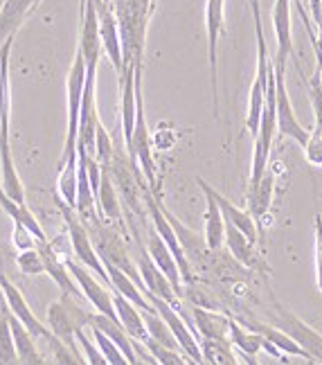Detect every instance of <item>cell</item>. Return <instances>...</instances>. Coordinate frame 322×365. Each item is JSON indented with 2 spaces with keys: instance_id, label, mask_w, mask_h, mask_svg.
<instances>
[{
  "instance_id": "1",
  "label": "cell",
  "mask_w": 322,
  "mask_h": 365,
  "mask_svg": "<svg viewBox=\"0 0 322 365\" xmlns=\"http://www.w3.org/2000/svg\"><path fill=\"white\" fill-rule=\"evenodd\" d=\"M90 316L93 314L88 309H83L75 296L61 293V298L48 307V327L57 339L77 345V334L90 327Z\"/></svg>"
},
{
  "instance_id": "2",
  "label": "cell",
  "mask_w": 322,
  "mask_h": 365,
  "mask_svg": "<svg viewBox=\"0 0 322 365\" xmlns=\"http://www.w3.org/2000/svg\"><path fill=\"white\" fill-rule=\"evenodd\" d=\"M83 83H86V61H83V54L77 48L73 66H70L68 73V129H66V145L59 163L77 156V131H79Z\"/></svg>"
},
{
  "instance_id": "3",
  "label": "cell",
  "mask_w": 322,
  "mask_h": 365,
  "mask_svg": "<svg viewBox=\"0 0 322 365\" xmlns=\"http://www.w3.org/2000/svg\"><path fill=\"white\" fill-rule=\"evenodd\" d=\"M61 205V212H63V221H66V228H68V242H70V248H73L75 252V257L79 264L86 266L88 271H93L97 277L102 279L104 284L110 287L108 282V273L104 269V262L100 259V255H97V250H95V244L90 240V232L86 228V223H83L77 215H75V210L73 207H68L63 203Z\"/></svg>"
},
{
  "instance_id": "4",
  "label": "cell",
  "mask_w": 322,
  "mask_h": 365,
  "mask_svg": "<svg viewBox=\"0 0 322 365\" xmlns=\"http://www.w3.org/2000/svg\"><path fill=\"white\" fill-rule=\"evenodd\" d=\"M255 36H257V75L253 79V86H250L248 113H246V129L253 133V138L259 131V120H261L266 88H269V73H271V61H269V50H266L261 21H255Z\"/></svg>"
},
{
  "instance_id": "5",
  "label": "cell",
  "mask_w": 322,
  "mask_h": 365,
  "mask_svg": "<svg viewBox=\"0 0 322 365\" xmlns=\"http://www.w3.org/2000/svg\"><path fill=\"white\" fill-rule=\"evenodd\" d=\"M275 70V110H277V131L279 135H286L291 140H296L300 147L306 145L309 140V129L298 122L296 113H293V106H291V97L286 91V68H279L273 63Z\"/></svg>"
},
{
  "instance_id": "6",
  "label": "cell",
  "mask_w": 322,
  "mask_h": 365,
  "mask_svg": "<svg viewBox=\"0 0 322 365\" xmlns=\"http://www.w3.org/2000/svg\"><path fill=\"white\" fill-rule=\"evenodd\" d=\"M66 266H68L70 275L75 277L77 287L81 289L83 298H86V300L95 307V312H97V314H102V316H108L110 320H118L115 304H113V293H110V291L100 282V279L95 277V273L88 271L83 264L73 262V259H68V257H66ZM118 322H120V320H118Z\"/></svg>"
},
{
  "instance_id": "7",
  "label": "cell",
  "mask_w": 322,
  "mask_h": 365,
  "mask_svg": "<svg viewBox=\"0 0 322 365\" xmlns=\"http://www.w3.org/2000/svg\"><path fill=\"white\" fill-rule=\"evenodd\" d=\"M145 203H147V210H149L151 221H153V230L160 235V240L167 244V248L172 250V255H174L178 269H180V277H183L185 282L189 284L192 282V266H189V259L185 255L183 246H180V242H178V235H176L174 226H172L170 219H167L165 212H162L160 199H158V196H153V192H149L147 187H145Z\"/></svg>"
},
{
  "instance_id": "8",
  "label": "cell",
  "mask_w": 322,
  "mask_h": 365,
  "mask_svg": "<svg viewBox=\"0 0 322 365\" xmlns=\"http://www.w3.org/2000/svg\"><path fill=\"white\" fill-rule=\"evenodd\" d=\"M223 5H226V0H207L205 3L209 83H212V104H214V118L217 120H219V38L223 32Z\"/></svg>"
},
{
  "instance_id": "9",
  "label": "cell",
  "mask_w": 322,
  "mask_h": 365,
  "mask_svg": "<svg viewBox=\"0 0 322 365\" xmlns=\"http://www.w3.org/2000/svg\"><path fill=\"white\" fill-rule=\"evenodd\" d=\"M275 316H277V327L286 331L291 339L311 356V361L322 363V334L316 331L311 325H306L302 318H298L279 302H275Z\"/></svg>"
},
{
  "instance_id": "10",
  "label": "cell",
  "mask_w": 322,
  "mask_h": 365,
  "mask_svg": "<svg viewBox=\"0 0 322 365\" xmlns=\"http://www.w3.org/2000/svg\"><path fill=\"white\" fill-rule=\"evenodd\" d=\"M97 7V21H100V38H102V50L113 63L118 77L124 70V52H122V36H120V25L115 19V11L108 7L106 0H95Z\"/></svg>"
},
{
  "instance_id": "11",
  "label": "cell",
  "mask_w": 322,
  "mask_h": 365,
  "mask_svg": "<svg viewBox=\"0 0 322 365\" xmlns=\"http://www.w3.org/2000/svg\"><path fill=\"white\" fill-rule=\"evenodd\" d=\"M0 287H3V291H5V300H7V307H9V314L16 318L21 325L34 336V339L46 341L48 336H52L50 327H46L43 322L34 316V312L30 309V304H27V300H25V296L21 293L19 287H14L5 275H0Z\"/></svg>"
},
{
  "instance_id": "12",
  "label": "cell",
  "mask_w": 322,
  "mask_h": 365,
  "mask_svg": "<svg viewBox=\"0 0 322 365\" xmlns=\"http://www.w3.org/2000/svg\"><path fill=\"white\" fill-rule=\"evenodd\" d=\"M137 273L140 277H142V284H145V296L149 293V296H156L165 302H170L176 312L180 314V296L176 293V289L172 287L170 279L165 277V273L158 269L156 264H153V259L147 255V252L142 250L137 257Z\"/></svg>"
},
{
  "instance_id": "13",
  "label": "cell",
  "mask_w": 322,
  "mask_h": 365,
  "mask_svg": "<svg viewBox=\"0 0 322 365\" xmlns=\"http://www.w3.org/2000/svg\"><path fill=\"white\" fill-rule=\"evenodd\" d=\"M196 182H199V187H201L203 192H207V194L217 201V205H219V210H221L223 219H226L228 223H232V226H234L237 230H242L253 244H257V237H259L257 230H259V228H257V221L253 219V215H250L248 210L237 207L232 201H228L226 196H223L219 190H214L212 185H209V182H205L203 178H196Z\"/></svg>"
},
{
  "instance_id": "14",
  "label": "cell",
  "mask_w": 322,
  "mask_h": 365,
  "mask_svg": "<svg viewBox=\"0 0 322 365\" xmlns=\"http://www.w3.org/2000/svg\"><path fill=\"white\" fill-rule=\"evenodd\" d=\"M14 36L0 48V147H11L9 122H11V86H9V54Z\"/></svg>"
},
{
  "instance_id": "15",
  "label": "cell",
  "mask_w": 322,
  "mask_h": 365,
  "mask_svg": "<svg viewBox=\"0 0 322 365\" xmlns=\"http://www.w3.org/2000/svg\"><path fill=\"white\" fill-rule=\"evenodd\" d=\"M291 3L293 0H275L273 7V27L277 38L275 66L286 68V61L293 57V34H291Z\"/></svg>"
},
{
  "instance_id": "16",
  "label": "cell",
  "mask_w": 322,
  "mask_h": 365,
  "mask_svg": "<svg viewBox=\"0 0 322 365\" xmlns=\"http://www.w3.org/2000/svg\"><path fill=\"white\" fill-rule=\"evenodd\" d=\"M147 255L153 259V264L165 273V277L170 279L172 287L176 289V293L180 296L183 293V277H180V269L172 255V250L167 248V244L160 240V235L156 230L149 232V240H147Z\"/></svg>"
},
{
  "instance_id": "17",
  "label": "cell",
  "mask_w": 322,
  "mask_h": 365,
  "mask_svg": "<svg viewBox=\"0 0 322 365\" xmlns=\"http://www.w3.org/2000/svg\"><path fill=\"white\" fill-rule=\"evenodd\" d=\"M113 304H115V314H118V320L120 325L124 327V331H127L133 341L137 343H147L149 341V331H147V325H145V318H142V312L129 302L124 296H120V293L113 291Z\"/></svg>"
},
{
  "instance_id": "18",
  "label": "cell",
  "mask_w": 322,
  "mask_h": 365,
  "mask_svg": "<svg viewBox=\"0 0 322 365\" xmlns=\"http://www.w3.org/2000/svg\"><path fill=\"white\" fill-rule=\"evenodd\" d=\"M38 5V0H5L0 9V48L7 38L16 36L19 27L25 23L27 14Z\"/></svg>"
},
{
  "instance_id": "19",
  "label": "cell",
  "mask_w": 322,
  "mask_h": 365,
  "mask_svg": "<svg viewBox=\"0 0 322 365\" xmlns=\"http://www.w3.org/2000/svg\"><path fill=\"white\" fill-rule=\"evenodd\" d=\"M104 269L108 273L110 289H113L115 293H120V296H124L129 302H133L140 309V312H156V309H153V304L147 300V296L142 293V289H140L127 273L120 271L118 266L108 264V262H104Z\"/></svg>"
},
{
  "instance_id": "20",
  "label": "cell",
  "mask_w": 322,
  "mask_h": 365,
  "mask_svg": "<svg viewBox=\"0 0 322 365\" xmlns=\"http://www.w3.org/2000/svg\"><path fill=\"white\" fill-rule=\"evenodd\" d=\"M9 327L14 336V345H16L19 365H50L46 356L41 354V349L36 347V339L11 314H9Z\"/></svg>"
},
{
  "instance_id": "21",
  "label": "cell",
  "mask_w": 322,
  "mask_h": 365,
  "mask_svg": "<svg viewBox=\"0 0 322 365\" xmlns=\"http://www.w3.org/2000/svg\"><path fill=\"white\" fill-rule=\"evenodd\" d=\"M192 316L196 322V329H199L201 339L205 341H217V343H230L228 341V325H230V318L214 314V312H207V309L201 307H194L192 309Z\"/></svg>"
},
{
  "instance_id": "22",
  "label": "cell",
  "mask_w": 322,
  "mask_h": 365,
  "mask_svg": "<svg viewBox=\"0 0 322 365\" xmlns=\"http://www.w3.org/2000/svg\"><path fill=\"white\" fill-rule=\"evenodd\" d=\"M273 192H275V176L271 172H266L255 185H248V212L253 215L255 221H261L269 215L273 203Z\"/></svg>"
},
{
  "instance_id": "23",
  "label": "cell",
  "mask_w": 322,
  "mask_h": 365,
  "mask_svg": "<svg viewBox=\"0 0 322 365\" xmlns=\"http://www.w3.org/2000/svg\"><path fill=\"white\" fill-rule=\"evenodd\" d=\"M205 194V248L209 252L221 250L223 242H226V219H223L221 210L217 205V201Z\"/></svg>"
},
{
  "instance_id": "24",
  "label": "cell",
  "mask_w": 322,
  "mask_h": 365,
  "mask_svg": "<svg viewBox=\"0 0 322 365\" xmlns=\"http://www.w3.org/2000/svg\"><path fill=\"white\" fill-rule=\"evenodd\" d=\"M90 327L104 331V334L108 336V339L120 347V352L129 359L131 365L137 361V354H135V349H133V339H131V336H129L127 331H124V327L120 325L118 320H110L108 316H102V314H97V312H95V314L90 316Z\"/></svg>"
},
{
  "instance_id": "25",
  "label": "cell",
  "mask_w": 322,
  "mask_h": 365,
  "mask_svg": "<svg viewBox=\"0 0 322 365\" xmlns=\"http://www.w3.org/2000/svg\"><path fill=\"white\" fill-rule=\"evenodd\" d=\"M246 327L248 329H253V331H257V334H261L266 341H269L273 347H277L279 352L282 354H286V356H300V359H306V361H311V356L304 352V349L291 339V336L286 334V331H282L279 327H275V325H266V322H246Z\"/></svg>"
},
{
  "instance_id": "26",
  "label": "cell",
  "mask_w": 322,
  "mask_h": 365,
  "mask_svg": "<svg viewBox=\"0 0 322 365\" xmlns=\"http://www.w3.org/2000/svg\"><path fill=\"white\" fill-rule=\"evenodd\" d=\"M97 210L100 217L106 221L122 223V205H120V194L115 190V182L110 178V172L102 167V180H100V192H97Z\"/></svg>"
},
{
  "instance_id": "27",
  "label": "cell",
  "mask_w": 322,
  "mask_h": 365,
  "mask_svg": "<svg viewBox=\"0 0 322 365\" xmlns=\"http://www.w3.org/2000/svg\"><path fill=\"white\" fill-rule=\"evenodd\" d=\"M0 207L5 210V212L9 215V219H11L14 223H21V226H25L27 230H30L41 244H46V242H48V237H46L43 228H41V223L36 221V217L30 212V207H27L25 203L14 201L3 187H0Z\"/></svg>"
},
{
  "instance_id": "28",
  "label": "cell",
  "mask_w": 322,
  "mask_h": 365,
  "mask_svg": "<svg viewBox=\"0 0 322 365\" xmlns=\"http://www.w3.org/2000/svg\"><path fill=\"white\" fill-rule=\"evenodd\" d=\"M228 244V250L230 255L239 262L242 266H248V269H255V266L259 264V257H257V250H255V244L248 240V237L237 230L232 223L226 221V242Z\"/></svg>"
},
{
  "instance_id": "29",
  "label": "cell",
  "mask_w": 322,
  "mask_h": 365,
  "mask_svg": "<svg viewBox=\"0 0 322 365\" xmlns=\"http://www.w3.org/2000/svg\"><path fill=\"white\" fill-rule=\"evenodd\" d=\"M0 187H3L14 201L25 203V190H23L16 165H14V158H11V147H0Z\"/></svg>"
},
{
  "instance_id": "30",
  "label": "cell",
  "mask_w": 322,
  "mask_h": 365,
  "mask_svg": "<svg viewBox=\"0 0 322 365\" xmlns=\"http://www.w3.org/2000/svg\"><path fill=\"white\" fill-rule=\"evenodd\" d=\"M228 341L232 347L239 349V354L248 356H257L264 349V336L253 329H246V325L242 327L237 320H230L228 325Z\"/></svg>"
},
{
  "instance_id": "31",
  "label": "cell",
  "mask_w": 322,
  "mask_h": 365,
  "mask_svg": "<svg viewBox=\"0 0 322 365\" xmlns=\"http://www.w3.org/2000/svg\"><path fill=\"white\" fill-rule=\"evenodd\" d=\"M57 196H59V203L75 210V203H77V156L59 163Z\"/></svg>"
},
{
  "instance_id": "32",
  "label": "cell",
  "mask_w": 322,
  "mask_h": 365,
  "mask_svg": "<svg viewBox=\"0 0 322 365\" xmlns=\"http://www.w3.org/2000/svg\"><path fill=\"white\" fill-rule=\"evenodd\" d=\"M48 347H50V354H52V363L54 365H88L86 356H83L79 343L77 345H70L57 336H48L46 339Z\"/></svg>"
},
{
  "instance_id": "33",
  "label": "cell",
  "mask_w": 322,
  "mask_h": 365,
  "mask_svg": "<svg viewBox=\"0 0 322 365\" xmlns=\"http://www.w3.org/2000/svg\"><path fill=\"white\" fill-rule=\"evenodd\" d=\"M142 318H145V325L149 331V339L153 343H158L162 347H170V349H180L172 329L167 327V322L158 316V312H142ZM180 352H183V349H180Z\"/></svg>"
},
{
  "instance_id": "34",
  "label": "cell",
  "mask_w": 322,
  "mask_h": 365,
  "mask_svg": "<svg viewBox=\"0 0 322 365\" xmlns=\"http://www.w3.org/2000/svg\"><path fill=\"white\" fill-rule=\"evenodd\" d=\"M0 365H19L16 345L9 327V312L0 314Z\"/></svg>"
},
{
  "instance_id": "35",
  "label": "cell",
  "mask_w": 322,
  "mask_h": 365,
  "mask_svg": "<svg viewBox=\"0 0 322 365\" xmlns=\"http://www.w3.org/2000/svg\"><path fill=\"white\" fill-rule=\"evenodd\" d=\"M90 334H93V341L97 343V347L102 349V354L106 356V361H108L110 365H131V363H129V359L120 352V347H118L113 341H110L104 331L90 327Z\"/></svg>"
},
{
  "instance_id": "36",
  "label": "cell",
  "mask_w": 322,
  "mask_h": 365,
  "mask_svg": "<svg viewBox=\"0 0 322 365\" xmlns=\"http://www.w3.org/2000/svg\"><path fill=\"white\" fill-rule=\"evenodd\" d=\"M16 264H19L21 273H25V275H41V273H46L43 255H41L38 246L36 248H27V250H19Z\"/></svg>"
},
{
  "instance_id": "37",
  "label": "cell",
  "mask_w": 322,
  "mask_h": 365,
  "mask_svg": "<svg viewBox=\"0 0 322 365\" xmlns=\"http://www.w3.org/2000/svg\"><path fill=\"white\" fill-rule=\"evenodd\" d=\"M113 140H110V135L106 133V129L102 126V122L97 124V131H95V153L93 158L100 163L102 167H108L110 160H113Z\"/></svg>"
},
{
  "instance_id": "38",
  "label": "cell",
  "mask_w": 322,
  "mask_h": 365,
  "mask_svg": "<svg viewBox=\"0 0 322 365\" xmlns=\"http://www.w3.org/2000/svg\"><path fill=\"white\" fill-rule=\"evenodd\" d=\"M304 83H306V93H309L311 108H313V115H316V126H313V129H318L322 133V81H320V77L316 73L311 79L304 77Z\"/></svg>"
},
{
  "instance_id": "39",
  "label": "cell",
  "mask_w": 322,
  "mask_h": 365,
  "mask_svg": "<svg viewBox=\"0 0 322 365\" xmlns=\"http://www.w3.org/2000/svg\"><path fill=\"white\" fill-rule=\"evenodd\" d=\"M77 343H79V347H81L83 356H86L88 365H110V363L106 361V356L102 354V349L97 347V343L90 341V336L86 334V329H81V331L77 334Z\"/></svg>"
},
{
  "instance_id": "40",
  "label": "cell",
  "mask_w": 322,
  "mask_h": 365,
  "mask_svg": "<svg viewBox=\"0 0 322 365\" xmlns=\"http://www.w3.org/2000/svg\"><path fill=\"white\" fill-rule=\"evenodd\" d=\"M302 149H304L306 163L322 167V133L318 129H311L309 140H306V145Z\"/></svg>"
},
{
  "instance_id": "41",
  "label": "cell",
  "mask_w": 322,
  "mask_h": 365,
  "mask_svg": "<svg viewBox=\"0 0 322 365\" xmlns=\"http://www.w3.org/2000/svg\"><path fill=\"white\" fill-rule=\"evenodd\" d=\"M11 244L16 246L19 250H27V248H36L41 242L36 240V237L27 230L25 226H21V223H14V232H11Z\"/></svg>"
},
{
  "instance_id": "42",
  "label": "cell",
  "mask_w": 322,
  "mask_h": 365,
  "mask_svg": "<svg viewBox=\"0 0 322 365\" xmlns=\"http://www.w3.org/2000/svg\"><path fill=\"white\" fill-rule=\"evenodd\" d=\"M316 273H318V287L322 291V217H316Z\"/></svg>"
},
{
  "instance_id": "43",
  "label": "cell",
  "mask_w": 322,
  "mask_h": 365,
  "mask_svg": "<svg viewBox=\"0 0 322 365\" xmlns=\"http://www.w3.org/2000/svg\"><path fill=\"white\" fill-rule=\"evenodd\" d=\"M133 349H135V354H137V361H135L133 365H158L156 359H153V356L149 354V349H147L142 343L133 341Z\"/></svg>"
},
{
  "instance_id": "44",
  "label": "cell",
  "mask_w": 322,
  "mask_h": 365,
  "mask_svg": "<svg viewBox=\"0 0 322 365\" xmlns=\"http://www.w3.org/2000/svg\"><path fill=\"white\" fill-rule=\"evenodd\" d=\"M250 3V9H253V19L255 21H261V11H259V0H248Z\"/></svg>"
},
{
  "instance_id": "45",
  "label": "cell",
  "mask_w": 322,
  "mask_h": 365,
  "mask_svg": "<svg viewBox=\"0 0 322 365\" xmlns=\"http://www.w3.org/2000/svg\"><path fill=\"white\" fill-rule=\"evenodd\" d=\"M239 361H242L244 365H261L255 356H248V354H239Z\"/></svg>"
},
{
  "instance_id": "46",
  "label": "cell",
  "mask_w": 322,
  "mask_h": 365,
  "mask_svg": "<svg viewBox=\"0 0 322 365\" xmlns=\"http://www.w3.org/2000/svg\"><path fill=\"white\" fill-rule=\"evenodd\" d=\"M38 3H41V0H38Z\"/></svg>"
}]
</instances>
